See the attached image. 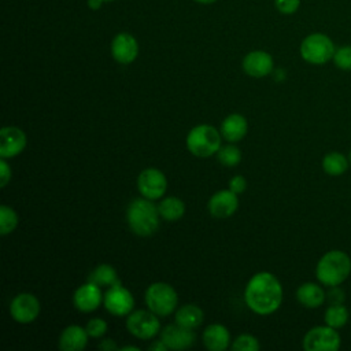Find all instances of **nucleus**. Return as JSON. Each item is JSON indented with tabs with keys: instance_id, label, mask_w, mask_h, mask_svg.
<instances>
[{
	"instance_id": "obj_1",
	"label": "nucleus",
	"mask_w": 351,
	"mask_h": 351,
	"mask_svg": "<svg viewBox=\"0 0 351 351\" xmlns=\"http://www.w3.org/2000/svg\"><path fill=\"white\" fill-rule=\"evenodd\" d=\"M244 300L248 308L255 314H271L282 302V287L274 274L269 271H259L247 282Z\"/></svg>"
},
{
	"instance_id": "obj_2",
	"label": "nucleus",
	"mask_w": 351,
	"mask_h": 351,
	"mask_svg": "<svg viewBox=\"0 0 351 351\" xmlns=\"http://www.w3.org/2000/svg\"><path fill=\"white\" fill-rule=\"evenodd\" d=\"M147 197H137L132 200L126 210V221L130 230L137 236H151L159 228V210L158 206Z\"/></svg>"
},
{
	"instance_id": "obj_3",
	"label": "nucleus",
	"mask_w": 351,
	"mask_h": 351,
	"mask_svg": "<svg viewBox=\"0 0 351 351\" xmlns=\"http://www.w3.org/2000/svg\"><path fill=\"white\" fill-rule=\"evenodd\" d=\"M351 271V261L343 251L333 250L326 252L317 263L315 274L321 284L336 287L341 284Z\"/></svg>"
},
{
	"instance_id": "obj_4",
	"label": "nucleus",
	"mask_w": 351,
	"mask_h": 351,
	"mask_svg": "<svg viewBox=\"0 0 351 351\" xmlns=\"http://www.w3.org/2000/svg\"><path fill=\"white\" fill-rule=\"evenodd\" d=\"M221 132L211 125H197L186 136L188 151L197 158L215 155L221 148Z\"/></svg>"
},
{
	"instance_id": "obj_5",
	"label": "nucleus",
	"mask_w": 351,
	"mask_h": 351,
	"mask_svg": "<svg viewBox=\"0 0 351 351\" xmlns=\"http://www.w3.org/2000/svg\"><path fill=\"white\" fill-rule=\"evenodd\" d=\"M178 303L176 289L167 282H152L145 291V304L148 310L158 317H166L174 313Z\"/></svg>"
},
{
	"instance_id": "obj_6",
	"label": "nucleus",
	"mask_w": 351,
	"mask_h": 351,
	"mask_svg": "<svg viewBox=\"0 0 351 351\" xmlns=\"http://www.w3.org/2000/svg\"><path fill=\"white\" fill-rule=\"evenodd\" d=\"M300 55L311 64H324L333 59L335 45L326 34L313 33L302 41Z\"/></svg>"
},
{
	"instance_id": "obj_7",
	"label": "nucleus",
	"mask_w": 351,
	"mask_h": 351,
	"mask_svg": "<svg viewBox=\"0 0 351 351\" xmlns=\"http://www.w3.org/2000/svg\"><path fill=\"white\" fill-rule=\"evenodd\" d=\"M126 329L137 339L149 340L159 333L160 322L151 310H136L128 315Z\"/></svg>"
},
{
	"instance_id": "obj_8",
	"label": "nucleus",
	"mask_w": 351,
	"mask_h": 351,
	"mask_svg": "<svg viewBox=\"0 0 351 351\" xmlns=\"http://www.w3.org/2000/svg\"><path fill=\"white\" fill-rule=\"evenodd\" d=\"M340 347V336L335 328L314 326L303 337V348L306 351H337Z\"/></svg>"
},
{
	"instance_id": "obj_9",
	"label": "nucleus",
	"mask_w": 351,
	"mask_h": 351,
	"mask_svg": "<svg viewBox=\"0 0 351 351\" xmlns=\"http://www.w3.org/2000/svg\"><path fill=\"white\" fill-rule=\"evenodd\" d=\"M103 303L106 310L117 317L129 315L134 307V298L129 289L122 287V284L112 285L107 289L103 296Z\"/></svg>"
},
{
	"instance_id": "obj_10",
	"label": "nucleus",
	"mask_w": 351,
	"mask_h": 351,
	"mask_svg": "<svg viewBox=\"0 0 351 351\" xmlns=\"http://www.w3.org/2000/svg\"><path fill=\"white\" fill-rule=\"evenodd\" d=\"M137 189L141 193V196L149 200H158L163 197L167 189L166 176L159 169L148 167L138 174Z\"/></svg>"
},
{
	"instance_id": "obj_11",
	"label": "nucleus",
	"mask_w": 351,
	"mask_h": 351,
	"mask_svg": "<svg viewBox=\"0 0 351 351\" xmlns=\"http://www.w3.org/2000/svg\"><path fill=\"white\" fill-rule=\"evenodd\" d=\"M10 314L18 324H30L40 314V302L33 293H18L10 303Z\"/></svg>"
},
{
	"instance_id": "obj_12",
	"label": "nucleus",
	"mask_w": 351,
	"mask_h": 351,
	"mask_svg": "<svg viewBox=\"0 0 351 351\" xmlns=\"http://www.w3.org/2000/svg\"><path fill=\"white\" fill-rule=\"evenodd\" d=\"M26 134L16 126H4L0 130V158L18 156L26 147Z\"/></svg>"
},
{
	"instance_id": "obj_13",
	"label": "nucleus",
	"mask_w": 351,
	"mask_h": 351,
	"mask_svg": "<svg viewBox=\"0 0 351 351\" xmlns=\"http://www.w3.org/2000/svg\"><path fill=\"white\" fill-rule=\"evenodd\" d=\"M195 339L196 336L193 333V329L184 328L178 324H170L160 330V340L166 344L169 350L174 351L186 350L192 347Z\"/></svg>"
},
{
	"instance_id": "obj_14",
	"label": "nucleus",
	"mask_w": 351,
	"mask_h": 351,
	"mask_svg": "<svg viewBox=\"0 0 351 351\" xmlns=\"http://www.w3.org/2000/svg\"><path fill=\"white\" fill-rule=\"evenodd\" d=\"M239 207V197L237 193H234L230 189H223L215 192L207 204V208L210 214L214 218L218 219H225L232 217Z\"/></svg>"
},
{
	"instance_id": "obj_15",
	"label": "nucleus",
	"mask_w": 351,
	"mask_h": 351,
	"mask_svg": "<svg viewBox=\"0 0 351 351\" xmlns=\"http://www.w3.org/2000/svg\"><path fill=\"white\" fill-rule=\"evenodd\" d=\"M103 296L104 295H101V288L88 281L75 289L73 295V303L77 310L82 313H92L100 306Z\"/></svg>"
},
{
	"instance_id": "obj_16",
	"label": "nucleus",
	"mask_w": 351,
	"mask_h": 351,
	"mask_svg": "<svg viewBox=\"0 0 351 351\" xmlns=\"http://www.w3.org/2000/svg\"><path fill=\"white\" fill-rule=\"evenodd\" d=\"M111 55L121 64L132 63L138 55V44L129 33H119L111 41Z\"/></svg>"
},
{
	"instance_id": "obj_17",
	"label": "nucleus",
	"mask_w": 351,
	"mask_h": 351,
	"mask_svg": "<svg viewBox=\"0 0 351 351\" xmlns=\"http://www.w3.org/2000/svg\"><path fill=\"white\" fill-rule=\"evenodd\" d=\"M243 69L250 77H266L273 71V58L265 51H252L244 56Z\"/></svg>"
},
{
	"instance_id": "obj_18",
	"label": "nucleus",
	"mask_w": 351,
	"mask_h": 351,
	"mask_svg": "<svg viewBox=\"0 0 351 351\" xmlns=\"http://www.w3.org/2000/svg\"><path fill=\"white\" fill-rule=\"evenodd\" d=\"M88 332L80 325H69L59 336V348L62 351H81L88 344Z\"/></svg>"
},
{
	"instance_id": "obj_19",
	"label": "nucleus",
	"mask_w": 351,
	"mask_h": 351,
	"mask_svg": "<svg viewBox=\"0 0 351 351\" xmlns=\"http://www.w3.org/2000/svg\"><path fill=\"white\" fill-rule=\"evenodd\" d=\"M203 344L210 351H225L230 344V333L221 324H211L203 332Z\"/></svg>"
},
{
	"instance_id": "obj_20",
	"label": "nucleus",
	"mask_w": 351,
	"mask_h": 351,
	"mask_svg": "<svg viewBox=\"0 0 351 351\" xmlns=\"http://www.w3.org/2000/svg\"><path fill=\"white\" fill-rule=\"evenodd\" d=\"M248 130V123L247 119L241 114H230L228 115L219 128L221 136L228 141V143H237L240 141Z\"/></svg>"
},
{
	"instance_id": "obj_21",
	"label": "nucleus",
	"mask_w": 351,
	"mask_h": 351,
	"mask_svg": "<svg viewBox=\"0 0 351 351\" xmlns=\"http://www.w3.org/2000/svg\"><path fill=\"white\" fill-rule=\"evenodd\" d=\"M296 299L307 308H317L325 300L324 289L314 282H304L296 291Z\"/></svg>"
},
{
	"instance_id": "obj_22",
	"label": "nucleus",
	"mask_w": 351,
	"mask_h": 351,
	"mask_svg": "<svg viewBox=\"0 0 351 351\" xmlns=\"http://www.w3.org/2000/svg\"><path fill=\"white\" fill-rule=\"evenodd\" d=\"M203 319V310L196 304H184L176 311V324L188 329H196L202 325Z\"/></svg>"
},
{
	"instance_id": "obj_23",
	"label": "nucleus",
	"mask_w": 351,
	"mask_h": 351,
	"mask_svg": "<svg viewBox=\"0 0 351 351\" xmlns=\"http://www.w3.org/2000/svg\"><path fill=\"white\" fill-rule=\"evenodd\" d=\"M158 210H159L160 218L169 222H174L182 218V215L185 214V204L180 197L167 196L159 202Z\"/></svg>"
},
{
	"instance_id": "obj_24",
	"label": "nucleus",
	"mask_w": 351,
	"mask_h": 351,
	"mask_svg": "<svg viewBox=\"0 0 351 351\" xmlns=\"http://www.w3.org/2000/svg\"><path fill=\"white\" fill-rule=\"evenodd\" d=\"M88 281L99 285L100 288H110L112 285L119 284L118 274L115 269L107 263L96 266L89 274H88Z\"/></svg>"
},
{
	"instance_id": "obj_25",
	"label": "nucleus",
	"mask_w": 351,
	"mask_h": 351,
	"mask_svg": "<svg viewBox=\"0 0 351 351\" xmlns=\"http://www.w3.org/2000/svg\"><path fill=\"white\" fill-rule=\"evenodd\" d=\"M348 167V162L340 152H329L322 159V169L329 176H340Z\"/></svg>"
},
{
	"instance_id": "obj_26",
	"label": "nucleus",
	"mask_w": 351,
	"mask_h": 351,
	"mask_svg": "<svg viewBox=\"0 0 351 351\" xmlns=\"http://www.w3.org/2000/svg\"><path fill=\"white\" fill-rule=\"evenodd\" d=\"M347 321H348V311L343 304L337 303V304H332L330 307L326 308V311H325L326 325L337 329V328H341L343 325H346Z\"/></svg>"
},
{
	"instance_id": "obj_27",
	"label": "nucleus",
	"mask_w": 351,
	"mask_h": 351,
	"mask_svg": "<svg viewBox=\"0 0 351 351\" xmlns=\"http://www.w3.org/2000/svg\"><path fill=\"white\" fill-rule=\"evenodd\" d=\"M215 155H217L218 162L226 167L237 166L241 160V151L239 147H236L233 144L221 145V148L218 149V152Z\"/></svg>"
},
{
	"instance_id": "obj_28",
	"label": "nucleus",
	"mask_w": 351,
	"mask_h": 351,
	"mask_svg": "<svg viewBox=\"0 0 351 351\" xmlns=\"http://www.w3.org/2000/svg\"><path fill=\"white\" fill-rule=\"evenodd\" d=\"M18 225V215L15 210L7 204L0 206V234L5 236L15 230Z\"/></svg>"
},
{
	"instance_id": "obj_29",
	"label": "nucleus",
	"mask_w": 351,
	"mask_h": 351,
	"mask_svg": "<svg viewBox=\"0 0 351 351\" xmlns=\"http://www.w3.org/2000/svg\"><path fill=\"white\" fill-rule=\"evenodd\" d=\"M259 341L255 336L252 335H240L237 336L233 343H232V348L234 351H258L259 350Z\"/></svg>"
},
{
	"instance_id": "obj_30",
	"label": "nucleus",
	"mask_w": 351,
	"mask_h": 351,
	"mask_svg": "<svg viewBox=\"0 0 351 351\" xmlns=\"http://www.w3.org/2000/svg\"><path fill=\"white\" fill-rule=\"evenodd\" d=\"M333 62L341 70H351V45L336 49L333 55Z\"/></svg>"
},
{
	"instance_id": "obj_31",
	"label": "nucleus",
	"mask_w": 351,
	"mask_h": 351,
	"mask_svg": "<svg viewBox=\"0 0 351 351\" xmlns=\"http://www.w3.org/2000/svg\"><path fill=\"white\" fill-rule=\"evenodd\" d=\"M107 328H108L107 322H106L103 318H97V317L90 318V319L86 322V325H85V329H86L88 335H89L90 337H95V339L101 337V336L107 332Z\"/></svg>"
},
{
	"instance_id": "obj_32",
	"label": "nucleus",
	"mask_w": 351,
	"mask_h": 351,
	"mask_svg": "<svg viewBox=\"0 0 351 351\" xmlns=\"http://www.w3.org/2000/svg\"><path fill=\"white\" fill-rule=\"evenodd\" d=\"M277 10L281 14H293L300 4V0H274Z\"/></svg>"
},
{
	"instance_id": "obj_33",
	"label": "nucleus",
	"mask_w": 351,
	"mask_h": 351,
	"mask_svg": "<svg viewBox=\"0 0 351 351\" xmlns=\"http://www.w3.org/2000/svg\"><path fill=\"white\" fill-rule=\"evenodd\" d=\"M245 188H247V181L243 176L237 174L229 180V189L233 191L234 193H241L245 191Z\"/></svg>"
},
{
	"instance_id": "obj_34",
	"label": "nucleus",
	"mask_w": 351,
	"mask_h": 351,
	"mask_svg": "<svg viewBox=\"0 0 351 351\" xmlns=\"http://www.w3.org/2000/svg\"><path fill=\"white\" fill-rule=\"evenodd\" d=\"M11 180V167L7 163V159H0V186L4 188Z\"/></svg>"
},
{
	"instance_id": "obj_35",
	"label": "nucleus",
	"mask_w": 351,
	"mask_h": 351,
	"mask_svg": "<svg viewBox=\"0 0 351 351\" xmlns=\"http://www.w3.org/2000/svg\"><path fill=\"white\" fill-rule=\"evenodd\" d=\"M97 348H99V350H103V351H115V350H118V346H117L115 340H112V339H104V340H101V341L97 344Z\"/></svg>"
},
{
	"instance_id": "obj_36",
	"label": "nucleus",
	"mask_w": 351,
	"mask_h": 351,
	"mask_svg": "<svg viewBox=\"0 0 351 351\" xmlns=\"http://www.w3.org/2000/svg\"><path fill=\"white\" fill-rule=\"evenodd\" d=\"M149 350H151V351H166V350H169V348H167L166 344L159 339V340H155V341L149 346Z\"/></svg>"
},
{
	"instance_id": "obj_37",
	"label": "nucleus",
	"mask_w": 351,
	"mask_h": 351,
	"mask_svg": "<svg viewBox=\"0 0 351 351\" xmlns=\"http://www.w3.org/2000/svg\"><path fill=\"white\" fill-rule=\"evenodd\" d=\"M101 3H103V0H88V5H89V8H92V10H99L100 5H101Z\"/></svg>"
},
{
	"instance_id": "obj_38",
	"label": "nucleus",
	"mask_w": 351,
	"mask_h": 351,
	"mask_svg": "<svg viewBox=\"0 0 351 351\" xmlns=\"http://www.w3.org/2000/svg\"><path fill=\"white\" fill-rule=\"evenodd\" d=\"M122 351H128V350H132V351H138L140 348L136 347V346H125V347H121Z\"/></svg>"
},
{
	"instance_id": "obj_39",
	"label": "nucleus",
	"mask_w": 351,
	"mask_h": 351,
	"mask_svg": "<svg viewBox=\"0 0 351 351\" xmlns=\"http://www.w3.org/2000/svg\"><path fill=\"white\" fill-rule=\"evenodd\" d=\"M195 1L202 3V4H211V3H214V1H217V0H195Z\"/></svg>"
},
{
	"instance_id": "obj_40",
	"label": "nucleus",
	"mask_w": 351,
	"mask_h": 351,
	"mask_svg": "<svg viewBox=\"0 0 351 351\" xmlns=\"http://www.w3.org/2000/svg\"><path fill=\"white\" fill-rule=\"evenodd\" d=\"M103 1H112V0H103Z\"/></svg>"
},
{
	"instance_id": "obj_41",
	"label": "nucleus",
	"mask_w": 351,
	"mask_h": 351,
	"mask_svg": "<svg viewBox=\"0 0 351 351\" xmlns=\"http://www.w3.org/2000/svg\"><path fill=\"white\" fill-rule=\"evenodd\" d=\"M350 160H351V151H350Z\"/></svg>"
}]
</instances>
